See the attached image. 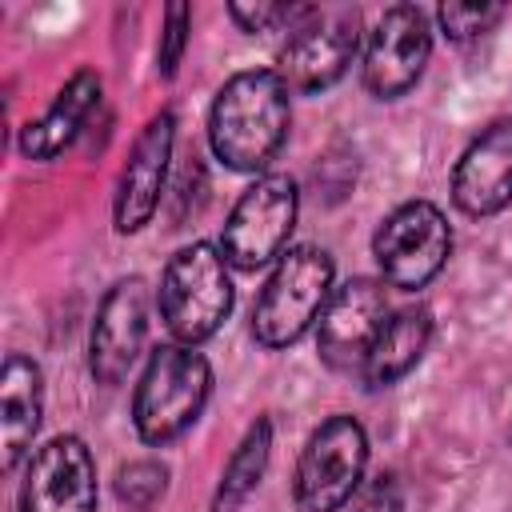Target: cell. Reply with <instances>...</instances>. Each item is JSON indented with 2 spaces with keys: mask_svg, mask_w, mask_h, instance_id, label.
Here are the masks:
<instances>
[{
  "mask_svg": "<svg viewBox=\"0 0 512 512\" xmlns=\"http://www.w3.org/2000/svg\"><path fill=\"white\" fill-rule=\"evenodd\" d=\"M292 92L276 68L232 72L208 112L212 156L232 172H260L288 140Z\"/></svg>",
  "mask_w": 512,
  "mask_h": 512,
  "instance_id": "6da1fadb",
  "label": "cell"
},
{
  "mask_svg": "<svg viewBox=\"0 0 512 512\" xmlns=\"http://www.w3.org/2000/svg\"><path fill=\"white\" fill-rule=\"evenodd\" d=\"M232 264L224 260V252L208 240L184 244L180 252L168 256L164 272H160V320L172 332L176 344H204L208 336H216V328L228 320L232 312Z\"/></svg>",
  "mask_w": 512,
  "mask_h": 512,
  "instance_id": "7a4b0ae2",
  "label": "cell"
},
{
  "mask_svg": "<svg viewBox=\"0 0 512 512\" xmlns=\"http://www.w3.org/2000/svg\"><path fill=\"white\" fill-rule=\"evenodd\" d=\"M212 396V364L188 344L152 348L140 384L132 392V424L144 444H168L184 436Z\"/></svg>",
  "mask_w": 512,
  "mask_h": 512,
  "instance_id": "3957f363",
  "label": "cell"
},
{
  "mask_svg": "<svg viewBox=\"0 0 512 512\" xmlns=\"http://www.w3.org/2000/svg\"><path fill=\"white\" fill-rule=\"evenodd\" d=\"M336 264L316 244H292L272 276L264 280L256 308H252V336L264 348H288L296 344L312 320H320L328 296H332Z\"/></svg>",
  "mask_w": 512,
  "mask_h": 512,
  "instance_id": "277c9868",
  "label": "cell"
},
{
  "mask_svg": "<svg viewBox=\"0 0 512 512\" xmlns=\"http://www.w3.org/2000/svg\"><path fill=\"white\" fill-rule=\"evenodd\" d=\"M368 468V432L356 416H328L300 448L292 472V508L296 512H340Z\"/></svg>",
  "mask_w": 512,
  "mask_h": 512,
  "instance_id": "5b68a950",
  "label": "cell"
},
{
  "mask_svg": "<svg viewBox=\"0 0 512 512\" xmlns=\"http://www.w3.org/2000/svg\"><path fill=\"white\" fill-rule=\"evenodd\" d=\"M360 48V12L300 4L296 20L288 24V40L280 48L276 72L288 84V92H324L332 88Z\"/></svg>",
  "mask_w": 512,
  "mask_h": 512,
  "instance_id": "8992f818",
  "label": "cell"
},
{
  "mask_svg": "<svg viewBox=\"0 0 512 512\" xmlns=\"http://www.w3.org/2000/svg\"><path fill=\"white\" fill-rule=\"evenodd\" d=\"M296 212H300V192L288 172L256 176L224 220V232H220L224 260L240 272H256L268 260H280L288 252Z\"/></svg>",
  "mask_w": 512,
  "mask_h": 512,
  "instance_id": "52a82bcc",
  "label": "cell"
},
{
  "mask_svg": "<svg viewBox=\"0 0 512 512\" xmlns=\"http://www.w3.org/2000/svg\"><path fill=\"white\" fill-rule=\"evenodd\" d=\"M372 256L380 264V280L400 292H416L452 256V228L448 216L432 200H404L396 204L376 236H372Z\"/></svg>",
  "mask_w": 512,
  "mask_h": 512,
  "instance_id": "ba28073f",
  "label": "cell"
},
{
  "mask_svg": "<svg viewBox=\"0 0 512 512\" xmlns=\"http://www.w3.org/2000/svg\"><path fill=\"white\" fill-rule=\"evenodd\" d=\"M432 56V28L416 4H392L376 20L364 44V88L376 100H400L424 76Z\"/></svg>",
  "mask_w": 512,
  "mask_h": 512,
  "instance_id": "9c48e42d",
  "label": "cell"
},
{
  "mask_svg": "<svg viewBox=\"0 0 512 512\" xmlns=\"http://www.w3.org/2000/svg\"><path fill=\"white\" fill-rule=\"evenodd\" d=\"M148 316L152 296L140 276H124L104 292L88 336V372L96 384L112 388L132 372L148 340Z\"/></svg>",
  "mask_w": 512,
  "mask_h": 512,
  "instance_id": "30bf717a",
  "label": "cell"
},
{
  "mask_svg": "<svg viewBox=\"0 0 512 512\" xmlns=\"http://www.w3.org/2000/svg\"><path fill=\"white\" fill-rule=\"evenodd\" d=\"M20 512H96V460L80 436L60 432L28 456Z\"/></svg>",
  "mask_w": 512,
  "mask_h": 512,
  "instance_id": "8fae6325",
  "label": "cell"
},
{
  "mask_svg": "<svg viewBox=\"0 0 512 512\" xmlns=\"http://www.w3.org/2000/svg\"><path fill=\"white\" fill-rule=\"evenodd\" d=\"M388 320V292L384 280L352 276L340 288H332L320 328H316V352L336 372H360L380 324Z\"/></svg>",
  "mask_w": 512,
  "mask_h": 512,
  "instance_id": "7c38bea8",
  "label": "cell"
},
{
  "mask_svg": "<svg viewBox=\"0 0 512 512\" xmlns=\"http://www.w3.org/2000/svg\"><path fill=\"white\" fill-rule=\"evenodd\" d=\"M172 148H176V112L160 108L132 140V152L120 168L116 180V200H112V220L120 236L140 232L160 200H164V184H168V164H172Z\"/></svg>",
  "mask_w": 512,
  "mask_h": 512,
  "instance_id": "4fadbf2b",
  "label": "cell"
},
{
  "mask_svg": "<svg viewBox=\"0 0 512 512\" xmlns=\"http://www.w3.org/2000/svg\"><path fill=\"white\" fill-rule=\"evenodd\" d=\"M452 204L464 216H496L512 204V120L480 128L452 168Z\"/></svg>",
  "mask_w": 512,
  "mask_h": 512,
  "instance_id": "5bb4252c",
  "label": "cell"
},
{
  "mask_svg": "<svg viewBox=\"0 0 512 512\" xmlns=\"http://www.w3.org/2000/svg\"><path fill=\"white\" fill-rule=\"evenodd\" d=\"M100 72L96 68H76L68 80H64V88L56 92V100L44 108V116L40 120H28L24 128H20V152L28 156V160H56L76 136H80V128L88 124V116L96 112V104H100Z\"/></svg>",
  "mask_w": 512,
  "mask_h": 512,
  "instance_id": "9a60e30c",
  "label": "cell"
},
{
  "mask_svg": "<svg viewBox=\"0 0 512 512\" xmlns=\"http://www.w3.org/2000/svg\"><path fill=\"white\" fill-rule=\"evenodd\" d=\"M44 416V376L40 364L24 352H8L0 368V456L4 472H12L24 456H32V436Z\"/></svg>",
  "mask_w": 512,
  "mask_h": 512,
  "instance_id": "2e32d148",
  "label": "cell"
},
{
  "mask_svg": "<svg viewBox=\"0 0 512 512\" xmlns=\"http://www.w3.org/2000/svg\"><path fill=\"white\" fill-rule=\"evenodd\" d=\"M432 340V312L424 304H404L396 312H388V320L380 324L364 364H360V380L364 388H388L400 376H408L420 356L428 352Z\"/></svg>",
  "mask_w": 512,
  "mask_h": 512,
  "instance_id": "e0dca14e",
  "label": "cell"
},
{
  "mask_svg": "<svg viewBox=\"0 0 512 512\" xmlns=\"http://www.w3.org/2000/svg\"><path fill=\"white\" fill-rule=\"evenodd\" d=\"M268 456H272V420L268 416H256L248 424V432L240 436V444L232 448L224 472H220V484H216V496H212V512H240V504L256 492L264 468H268Z\"/></svg>",
  "mask_w": 512,
  "mask_h": 512,
  "instance_id": "ac0fdd59",
  "label": "cell"
},
{
  "mask_svg": "<svg viewBox=\"0 0 512 512\" xmlns=\"http://www.w3.org/2000/svg\"><path fill=\"white\" fill-rule=\"evenodd\" d=\"M168 492V468L160 460H128L116 468V500L132 512H152Z\"/></svg>",
  "mask_w": 512,
  "mask_h": 512,
  "instance_id": "d6986e66",
  "label": "cell"
},
{
  "mask_svg": "<svg viewBox=\"0 0 512 512\" xmlns=\"http://www.w3.org/2000/svg\"><path fill=\"white\" fill-rule=\"evenodd\" d=\"M504 16V4H488V0H452V4H440L436 8V20H440V32L448 40H472V36H484L496 20Z\"/></svg>",
  "mask_w": 512,
  "mask_h": 512,
  "instance_id": "ffe728a7",
  "label": "cell"
},
{
  "mask_svg": "<svg viewBox=\"0 0 512 512\" xmlns=\"http://www.w3.org/2000/svg\"><path fill=\"white\" fill-rule=\"evenodd\" d=\"M188 32H192V8L188 4H168L164 8V32H160V48H156V72L164 80L176 76L184 48H188Z\"/></svg>",
  "mask_w": 512,
  "mask_h": 512,
  "instance_id": "44dd1931",
  "label": "cell"
},
{
  "mask_svg": "<svg viewBox=\"0 0 512 512\" xmlns=\"http://www.w3.org/2000/svg\"><path fill=\"white\" fill-rule=\"evenodd\" d=\"M348 512H404V488L396 472H376L372 480H364L348 500Z\"/></svg>",
  "mask_w": 512,
  "mask_h": 512,
  "instance_id": "7402d4cb",
  "label": "cell"
},
{
  "mask_svg": "<svg viewBox=\"0 0 512 512\" xmlns=\"http://www.w3.org/2000/svg\"><path fill=\"white\" fill-rule=\"evenodd\" d=\"M300 4H228V16L244 32H272L280 24H292Z\"/></svg>",
  "mask_w": 512,
  "mask_h": 512,
  "instance_id": "603a6c76",
  "label": "cell"
}]
</instances>
